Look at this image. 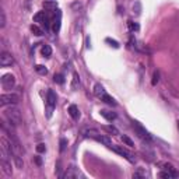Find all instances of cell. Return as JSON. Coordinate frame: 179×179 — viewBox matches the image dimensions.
I'll use <instances>...</instances> for the list:
<instances>
[{
	"label": "cell",
	"mask_w": 179,
	"mask_h": 179,
	"mask_svg": "<svg viewBox=\"0 0 179 179\" xmlns=\"http://www.w3.org/2000/svg\"><path fill=\"white\" fill-rule=\"evenodd\" d=\"M20 102V95L10 92V94H2L0 95V106L4 108L7 105H17Z\"/></svg>",
	"instance_id": "7a4b0ae2"
},
{
	"label": "cell",
	"mask_w": 179,
	"mask_h": 179,
	"mask_svg": "<svg viewBox=\"0 0 179 179\" xmlns=\"http://www.w3.org/2000/svg\"><path fill=\"white\" fill-rule=\"evenodd\" d=\"M46 20H48V16H46V13H45V11H38V13L34 16V21L35 23L43 24Z\"/></svg>",
	"instance_id": "7c38bea8"
},
{
	"label": "cell",
	"mask_w": 179,
	"mask_h": 179,
	"mask_svg": "<svg viewBox=\"0 0 179 179\" xmlns=\"http://www.w3.org/2000/svg\"><path fill=\"white\" fill-rule=\"evenodd\" d=\"M176 123H178V129H179V120H178V122H176Z\"/></svg>",
	"instance_id": "e575fe53"
},
{
	"label": "cell",
	"mask_w": 179,
	"mask_h": 179,
	"mask_svg": "<svg viewBox=\"0 0 179 179\" xmlns=\"http://www.w3.org/2000/svg\"><path fill=\"white\" fill-rule=\"evenodd\" d=\"M144 176H146V171H143V169H139V171L133 175V178H144Z\"/></svg>",
	"instance_id": "4dcf8cb0"
},
{
	"label": "cell",
	"mask_w": 179,
	"mask_h": 179,
	"mask_svg": "<svg viewBox=\"0 0 179 179\" xmlns=\"http://www.w3.org/2000/svg\"><path fill=\"white\" fill-rule=\"evenodd\" d=\"M49 2H55V0H49Z\"/></svg>",
	"instance_id": "d590c367"
},
{
	"label": "cell",
	"mask_w": 179,
	"mask_h": 179,
	"mask_svg": "<svg viewBox=\"0 0 179 179\" xmlns=\"http://www.w3.org/2000/svg\"><path fill=\"white\" fill-rule=\"evenodd\" d=\"M4 118L7 119L8 123H10L11 126H18V125L21 123V120H23L20 109L18 108H14L13 105H11L8 109H6V111H4Z\"/></svg>",
	"instance_id": "6da1fadb"
},
{
	"label": "cell",
	"mask_w": 179,
	"mask_h": 179,
	"mask_svg": "<svg viewBox=\"0 0 179 179\" xmlns=\"http://www.w3.org/2000/svg\"><path fill=\"white\" fill-rule=\"evenodd\" d=\"M102 129L105 130L106 133H109V134H113V136H116V134H119V130L116 129L115 126H112V125H109V126H104Z\"/></svg>",
	"instance_id": "d6986e66"
},
{
	"label": "cell",
	"mask_w": 179,
	"mask_h": 179,
	"mask_svg": "<svg viewBox=\"0 0 179 179\" xmlns=\"http://www.w3.org/2000/svg\"><path fill=\"white\" fill-rule=\"evenodd\" d=\"M101 101H104V102H106V104H108V105H111V106H115V105H116L115 100H113V98L111 97V95H108V94H106L105 97H104Z\"/></svg>",
	"instance_id": "ffe728a7"
},
{
	"label": "cell",
	"mask_w": 179,
	"mask_h": 179,
	"mask_svg": "<svg viewBox=\"0 0 179 179\" xmlns=\"http://www.w3.org/2000/svg\"><path fill=\"white\" fill-rule=\"evenodd\" d=\"M37 151L38 153H45V151H46V146H45L43 143H39V144L37 146Z\"/></svg>",
	"instance_id": "f546056e"
},
{
	"label": "cell",
	"mask_w": 179,
	"mask_h": 179,
	"mask_svg": "<svg viewBox=\"0 0 179 179\" xmlns=\"http://www.w3.org/2000/svg\"><path fill=\"white\" fill-rule=\"evenodd\" d=\"M6 27V14L4 10H0V28H4Z\"/></svg>",
	"instance_id": "4316f807"
},
{
	"label": "cell",
	"mask_w": 179,
	"mask_h": 179,
	"mask_svg": "<svg viewBox=\"0 0 179 179\" xmlns=\"http://www.w3.org/2000/svg\"><path fill=\"white\" fill-rule=\"evenodd\" d=\"M127 27H129V29H130V31H132V32H134V31H139V28H140V27H139V24H137V23H133V21H130V20H129V21H127Z\"/></svg>",
	"instance_id": "d4e9b609"
},
{
	"label": "cell",
	"mask_w": 179,
	"mask_h": 179,
	"mask_svg": "<svg viewBox=\"0 0 179 179\" xmlns=\"http://www.w3.org/2000/svg\"><path fill=\"white\" fill-rule=\"evenodd\" d=\"M35 70H37L39 74H42V76H45V74L48 73V69L45 66H42V64H37V66H35Z\"/></svg>",
	"instance_id": "484cf974"
},
{
	"label": "cell",
	"mask_w": 179,
	"mask_h": 179,
	"mask_svg": "<svg viewBox=\"0 0 179 179\" xmlns=\"http://www.w3.org/2000/svg\"><path fill=\"white\" fill-rule=\"evenodd\" d=\"M0 166H2L3 172H4L7 176H11L13 175V169H11V164L8 162L6 158H2V161H0Z\"/></svg>",
	"instance_id": "9c48e42d"
},
{
	"label": "cell",
	"mask_w": 179,
	"mask_h": 179,
	"mask_svg": "<svg viewBox=\"0 0 179 179\" xmlns=\"http://www.w3.org/2000/svg\"><path fill=\"white\" fill-rule=\"evenodd\" d=\"M122 141H123L125 144L127 146V147H134V143H133V140L130 139V137H127V136H122Z\"/></svg>",
	"instance_id": "cb8c5ba5"
},
{
	"label": "cell",
	"mask_w": 179,
	"mask_h": 179,
	"mask_svg": "<svg viewBox=\"0 0 179 179\" xmlns=\"http://www.w3.org/2000/svg\"><path fill=\"white\" fill-rule=\"evenodd\" d=\"M64 178H66V179H77V178H80L79 169H77L74 165H70L67 168L66 174H64Z\"/></svg>",
	"instance_id": "ba28073f"
},
{
	"label": "cell",
	"mask_w": 179,
	"mask_h": 179,
	"mask_svg": "<svg viewBox=\"0 0 179 179\" xmlns=\"http://www.w3.org/2000/svg\"><path fill=\"white\" fill-rule=\"evenodd\" d=\"M83 134H84V137H87V139H95V137L100 134V132H98L97 129H87L83 132Z\"/></svg>",
	"instance_id": "5bb4252c"
},
{
	"label": "cell",
	"mask_w": 179,
	"mask_h": 179,
	"mask_svg": "<svg viewBox=\"0 0 179 179\" xmlns=\"http://www.w3.org/2000/svg\"><path fill=\"white\" fill-rule=\"evenodd\" d=\"M133 11H134L136 14H140V11H141V6H140L139 2H136V4L133 6Z\"/></svg>",
	"instance_id": "1f68e13d"
},
{
	"label": "cell",
	"mask_w": 179,
	"mask_h": 179,
	"mask_svg": "<svg viewBox=\"0 0 179 179\" xmlns=\"http://www.w3.org/2000/svg\"><path fill=\"white\" fill-rule=\"evenodd\" d=\"M11 64H14L13 55L8 53V52H6V50H3V52L0 53V66L7 67V66H11Z\"/></svg>",
	"instance_id": "52a82bcc"
},
{
	"label": "cell",
	"mask_w": 179,
	"mask_h": 179,
	"mask_svg": "<svg viewBox=\"0 0 179 179\" xmlns=\"http://www.w3.org/2000/svg\"><path fill=\"white\" fill-rule=\"evenodd\" d=\"M56 106V94L49 90L46 95V118H50L52 116V112Z\"/></svg>",
	"instance_id": "3957f363"
},
{
	"label": "cell",
	"mask_w": 179,
	"mask_h": 179,
	"mask_svg": "<svg viewBox=\"0 0 179 179\" xmlns=\"http://www.w3.org/2000/svg\"><path fill=\"white\" fill-rule=\"evenodd\" d=\"M53 31L55 32H59V29H60V10H58V13H56V17H55V21H53Z\"/></svg>",
	"instance_id": "9a60e30c"
},
{
	"label": "cell",
	"mask_w": 179,
	"mask_h": 179,
	"mask_svg": "<svg viewBox=\"0 0 179 179\" xmlns=\"http://www.w3.org/2000/svg\"><path fill=\"white\" fill-rule=\"evenodd\" d=\"M95 140H97V141H100V143H102V144H105V146H108V147H111V146H112L111 139H109V137H106V136H101V134H98V136L95 137Z\"/></svg>",
	"instance_id": "2e32d148"
},
{
	"label": "cell",
	"mask_w": 179,
	"mask_h": 179,
	"mask_svg": "<svg viewBox=\"0 0 179 179\" xmlns=\"http://www.w3.org/2000/svg\"><path fill=\"white\" fill-rule=\"evenodd\" d=\"M160 178H165V179H169L172 178V174L169 171H166V169H164V171L160 172Z\"/></svg>",
	"instance_id": "83f0119b"
},
{
	"label": "cell",
	"mask_w": 179,
	"mask_h": 179,
	"mask_svg": "<svg viewBox=\"0 0 179 179\" xmlns=\"http://www.w3.org/2000/svg\"><path fill=\"white\" fill-rule=\"evenodd\" d=\"M66 146H67V140L66 139H60V151H64Z\"/></svg>",
	"instance_id": "d6a6232c"
},
{
	"label": "cell",
	"mask_w": 179,
	"mask_h": 179,
	"mask_svg": "<svg viewBox=\"0 0 179 179\" xmlns=\"http://www.w3.org/2000/svg\"><path fill=\"white\" fill-rule=\"evenodd\" d=\"M133 129H134V132L137 133V136H139L141 140H146V141H148V143L153 140V139H151V136H150V133H148L147 130H146L144 127L139 123V122H133Z\"/></svg>",
	"instance_id": "277c9868"
},
{
	"label": "cell",
	"mask_w": 179,
	"mask_h": 179,
	"mask_svg": "<svg viewBox=\"0 0 179 179\" xmlns=\"http://www.w3.org/2000/svg\"><path fill=\"white\" fill-rule=\"evenodd\" d=\"M94 94H95V97H98L100 100H102V98L105 97L108 92L105 91V88H104L101 84H95L94 85Z\"/></svg>",
	"instance_id": "30bf717a"
},
{
	"label": "cell",
	"mask_w": 179,
	"mask_h": 179,
	"mask_svg": "<svg viewBox=\"0 0 179 179\" xmlns=\"http://www.w3.org/2000/svg\"><path fill=\"white\" fill-rule=\"evenodd\" d=\"M69 115H70L71 118L74 119V120H77V119L80 118V112H79V108H77L76 105H70V106H69Z\"/></svg>",
	"instance_id": "4fadbf2b"
},
{
	"label": "cell",
	"mask_w": 179,
	"mask_h": 179,
	"mask_svg": "<svg viewBox=\"0 0 179 179\" xmlns=\"http://www.w3.org/2000/svg\"><path fill=\"white\" fill-rule=\"evenodd\" d=\"M35 162H37L38 165H41V164H42V161H41V158H39V157H35Z\"/></svg>",
	"instance_id": "836d02e7"
},
{
	"label": "cell",
	"mask_w": 179,
	"mask_h": 179,
	"mask_svg": "<svg viewBox=\"0 0 179 179\" xmlns=\"http://www.w3.org/2000/svg\"><path fill=\"white\" fill-rule=\"evenodd\" d=\"M158 81H160V73H158V71H154V76H153V81H151V84L156 85Z\"/></svg>",
	"instance_id": "f1b7e54d"
},
{
	"label": "cell",
	"mask_w": 179,
	"mask_h": 179,
	"mask_svg": "<svg viewBox=\"0 0 179 179\" xmlns=\"http://www.w3.org/2000/svg\"><path fill=\"white\" fill-rule=\"evenodd\" d=\"M80 84V79H79V74L73 73V84H71V90H76L77 85Z\"/></svg>",
	"instance_id": "603a6c76"
},
{
	"label": "cell",
	"mask_w": 179,
	"mask_h": 179,
	"mask_svg": "<svg viewBox=\"0 0 179 179\" xmlns=\"http://www.w3.org/2000/svg\"><path fill=\"white\" fill-rule=\"evenodd\" d=\"M29 29H31V32L34 35H37V37H42V35H43V31L38 25H35V24H32V25L29 27Z\"/></svg>",
	"instance_id": "ac0fdd59"
},
{
	"label": "cell",
	"mask_w": 179,
	"mask_h": 179,
	"mask_svg": "<svg viewBox=\"0 0 179 179\" xmlns=\"http://www.w3.org/2000/svg\"><path fill=\"white\" fill-rule=\"evenodd\" d=\"M100 113H101V116H104V118H105L106 120H109V122H112V120H115V119H116V113H115V112H112V111L101 109Z\"/></svg>",
	"instance_id": "8fae6325"
},
{
	"label": "cell",
	"mask_w": 179,
	"mask_h": 179,
	"mask_svg": "<svg viewBox=\"0 0 179 179\" xmlns=\"http://www.w3.org/2000/svg\"><path fill=\"white\" fill-rule=\"evenodd\" d=\"M105 42L106 43H109V46H112V48H115V49H118L120 45H119L118 41H115V39H112V38H106L105 39Z\"/></svg>",
	"instance_id": "7402d4cb"
},
{
	"label": "cell",
	"mask_w": 179,
	"mask_h": 179,
	"mask_svg": "<svg viewBox=\"0 0 179 179\" xmlns=\"http://www.w3.org/2000/svg\"><path fill=\"white\" fill-rule=\"evenodd\" d=\"M53 81L58 83V84H63V83H64V76H63V74H60V73L55 74V77H53Z\"/></svg>",
	"instance_id": "44dd1931"
},
{
	"label": "cell",
	"mask_w": 179,
	"mask_h": 179,
	"mask_svg": "<svg viewBox=\"0 0 179 179\" xmlns=\"http://www.w3.org/2000/svg\"><path fill=\"white\" fill-rule=\"evenodd\" d=\"M41 53H42L43 58H50V55H52V48H50L49 45H43L42 49H41Z\"/></svg>",
	"instance_id": "e0dca14e"
},
{
	"label": "cell",
	"mask_w": 179,
	"mask_h": 179,
	"mask_svg": "<svg viewBox=\"0 0 179 179\" xmlns=\"http://www.w3.org/2000/svg\"><path fill=\"white\" fill-rule=\"evenodd\" d=\"M109 148H111V150H113V151H115V153H118L119 156H122L123 158H126V160L129 161V162H134V161H136V158H134V157H133L132 154H130V153H129V151H127V150H125L123 147H120V146L112 144V146H111V147H109Z\"/></svg>",
	"instance_id": "5b68a950"
},
{
	"label": "cell",
	"mask_w": 179,
	"mask_h": 179,
	"mask_svg": "<svg viewBox=\"0 0 179 179\" xmlns=\"http://www.w3.org/2000/svg\"><path fill=\"white\" fill-rule=\"evenodd\" d=\"M16 85V77L11 73H7L2 77V87L4 90H11Z\"/></svg>",
	"instance_id": "8992f818"
}]
</instances>
